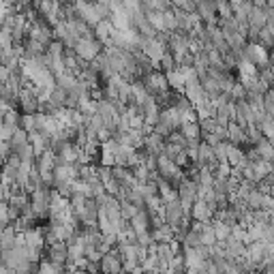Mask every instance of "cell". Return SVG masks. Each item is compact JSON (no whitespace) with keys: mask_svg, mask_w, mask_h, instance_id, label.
I'll return each mask as SVG.
<instances>
[{"mask_svg":"<svg viewBox=\"0 0 274 274\" xmlns=\"http://www.w3.org/2000/svg\"><path fill=\"white\" fill-rule=\"evenodd\" d=\"M270 212H274V195H272V206H270Z\"/></svg>","mask_w":274,"mask_h":274,"instance_id":"obj_51","label":"cell"},{"mask_svg":"<svg viewBox=\"0 0 274 274\" xmlns=\"http://www.w3.org/2000/svg\"><path fill=\"white\" fill-rule=\"evenodd\" d=\"M65 49H67V45L56 39V41H52V43L47 45V54L54 56V58H58V56H65Z\"/></svg>","mask_w":274,"mask_h":274,"instance_id":"obj_42","label":"cell"},{"mask_svg":"<svg viewBox=\"0 0 274 274\" xmlns=\"http://www.w3.org/2000/svg\"><path fill=\"white\" fill-rule=\"evenodd\" d=\"M247 204H249L251 210H259L263 206V193L259 189H253L249 193V197H247Z\"/></svg>","mask_w":274,"mask_h":274,"instance_id":"obj_33","label":"cell"},{"mask_svg":"<svg viewBox=\"0 0 274 274\" xmlns=\"http://www.w3.org/2000/svg\"><path fill=\"white\" fill-rule=\"evenodd\" d=\"M227 139L231 141V144L242 146V144H249V133H247L245 127H240L236 120H231V123L227 125Z\"/></svg>","mask_w":274,"mask_h":274,"instance_id":"obj_13","label":"cell"},{"mask_svg":"<svg viewBox=\"0 0 274 274\" xmlns=\"http://www.w3.org/2000/svg\"><path fill=\"white\" fill-rule=\"evenodd\" d=\"M163 17H165V28H167V33L171 30H178V17H176V11L174 9H169V11H163Z\"/></svg>","mask_w":274,"mask_h":274,"instance_id":"obj_41","label":"cell"},{"mask_svg":"<svg viewBox=\"0 0 274 274\" xmlns=\"http://www.w3.org/2000/svg\"><path fill=\"white\" fill-rule=\"evenodd\" d=\"M95 35H97V41H101L105 47L114 45V24L109 19H103L97 28H95Z\"/></svg>","mask_w":274,"mask_h":274,"instance_id":"obj_14","label":"cell"},{"mask_svg":"<svg viewBox=\"0 0 274 274\" xmlns=\"http://www.w3.org/2000/svg\"><path fill=\"white\" fill-rule=\"evenodd\" d=\"M11 5H17V0H3V7H11Z\"/></svg>","mask_w":274,"mask_h":274,"instance_id":"obj_48","label":"cell"},{"mask_svg":"<svg viewBox=\"0 0 274 274\" xmlns=\"http://www.w3.org/2000/svg\"><path fill=\"white\" fill-rule=\"evenodd\" d=\"M45 259H49L52 263H58V266H67L69 245L67 242H54V245H47L45 247Z\"/></svg>","mask_w":274,"mask_h":274,"instance_id":"obj_8","label":"cell"},{"mask_svg":"<svg viewBox=\"0 0 274 274\" xmlns=\"http://www.w3.org/2000/svg\"><path fill=\"white\" fill-rule=\"evenodd\" d=\"M255 148L259 150V155L261 159H268V161H274V146H272V141L268 137H263L259 144H255Z\"/></svg>","mask_w":274,"mask_h":274,"instance_id":"obj_32","label":"cell"},{"mask_svg":"<svg viewBox=\"0 0 274 274\" xmlns=\"http://www.w3.org/2000/svg\"><path fill=\"white\" fill-rule=\"evenodd\" d=\"M101 41H97V39H79L77 41V45L73 47L75 49V54L82 58V60H86V63H93V60L101 54Z\"/></svg>","mask_w":274,"mask_h":274,"instance_id":"obj_5","label":"cell"},{"mask_svg":"<svg viewBox=\"0 0 274 274\" xmlns=\"http://www.w3.org/2000/svg\"><path fill=\"white\" fill-rule=\"evenodd\" d=\"M227 161H229L231 167H245V165L249 163L247 152L242 150L240 146H236V144H231V148H229V152H227Z\"/></svg>","mask_w":274,"mask_h":274,"instance_id":"obj_18","label":"cell"},{"mask_svg":"<svg viewBox=\"0 0 274 274\" xmlns=\"http://www.w3.org/2000/svg\"><path fill=\"white\" fill-rule=\"evenodd\" d=\"M270 63L274 65V47H272V52H270Z\"/></svg>","mask_w":274,"mask_h":274,"instance_id":"obj_50","label":"cell"},{"mask_svg":"<svg viewBox=\"0 0 274 274\" xmlns=\"http://www.w3.org/2000/svg\"><path fill=\"white\" fill-rule=\"evenodd\" d=\"M67 99H69V93L65 88H60V86H56L54 90H52V103H56L58 107H67Z\"/></svg>","mask_w":274,"mask_h":274,"instance_id":"obj_34","label":"cell"},{"mask_svg":"<svg viewBox=\"0 0 274 274\" xmlns=\"http://www.w3.org/2000/svg\"><path fill=\"white\" fill-rule=\"evenodd\" d=\"M47 52V45H43L41 41H35V39H28V43L24 45V58H39Z\"/></svg>","mask_w":274,"mask_h":274,"instance_id":"obj_22","label":"cell"},{"mask_svg":"<svg viewBox=\"0 0 274 274\" xmlns=\"http://www.w3.org/2000/svg\"><path fill=\"white\" fill-rule=\"evenodd\" d=\"M266 114L274 118V88H270L266 93Z\"/></svg>","mask_w":274,"mask_h":274,"instance_id":"obj_45","label":"cell"},{"mask_svg":"<svg viewBox=\"0 0 274 274\" xmlns=\"http://www.w3.org/2000/svg\"><path fill=\"white\" fill-rule=\"evenodd\" d=\"M253 5H257V7H266L268 5V0H251Z\"/></svg>","mask_w":274,"mask_h":274,"instance_id":"obj_47","label":"cell"},{"mask_svg":"<svg viewBox=\"0 0 274 274\" xmlns=\"http://www.w3.org/2000/svg\"><path fill=\"white\" fill-rule=\"evenodd\" d=\"M75 13L79 19H84L88 26L97 28L101 22H103V17L99 15L97 11V5L95 3H86V0H75Z\"/></svg>","mask_w":274,"mask_h":274,"instance_id":"obj_3","label":"cell"},{"mask_svg":"<svg viewBox=\"0 0 274 274\" xmlns=\"http://www.w3.org/2000/svg\"><path fill=\"white\" fill-rule=\"evenodd\" d=\"M199 245H201V233H199L197 229L191 227V231L185 236V242H182V247H193V249H195V247H199Z\"/></svg>","mask_w":274,"mask_h":274,"instance_id":"obj_36","label":"cell"},{"mask_svg":"<svg viewBox=\"0 0 274 274\" xmlns=\"http://www.w3.org/2000/svg\"><path fill=\"white\" fill-rule=\"evenodd\" d=\"M60 195L63 197H67V199H71L75 195V180H63V182H56V187H54Z\"/></svg>","mask_w":274,"mask_h":274,"instance_id":"obj_30","label":"cell"},{"mask_svg":"<svg viewBox=\"0 0 274 274\" xmlns=\"http://www.w3.org/2000/svg\"><path fill=\"white\" fill-rule=\"evenodd\" d=\"M141 82H144L146 90L152 95V97H159V95H167L169 93V82H167V75H165V71H150L148 75L141 77Z\"/></svg>","mask_w":274,"mask_h":274,"instance_id":"obj_1","label":"cell"},{"mask_svg":"<svg viewBox=\"0 0 274 274\" xmlns=\"http://www.w3.org/2000/svg\"><path fill=\"white\" fill-rule=\"evenodd\" d=\"M238 71H240V79H249V77H257L259 75V67L253 65L251 60L242 58L238 63Z\"/></svg>","mask_w":274,"mask_h":274,"instance_id":"obj_24","label":"cell"},{"mask_svg":"<svg viewBox=\"0 0 274 274\" xmlns=\"http://www.w3.org/2000/svg\"><path fill=\"white\" fill-rule=\"evenodd\" d=\"M19 127L17 125H5L3 123V131H0V139L3 141H11V137L15 135V131H17Z\"/></svg>","mask_w":274,"mask_h":274,"instance_id":"obj_44","label":"cell"},{"mask_svg":"<svg viewBox=\"0 0 274 274\" xmlns=\"http://www.w3.org/2000/svg\"><path fill=\"white\" fill-rule=\"evenodd\" d=\"M268 9H274V0H268V5H266Z\"/></svg>","mask_w":274,"mask_h":274,"instance_id":"obj_49","label":"cell"},{"mask_svg":"<svg viewBox=\"0 0 274 274\" xmlns=\"http://www.w3.org/2000/svg\"><path fill=\"white\" fill-rule=\"evenodd\" d=\"M212 227H215V233H217V240L219 242H225L231 236V225H227V223H223L219 219L212 221Z\"/></svg>","mask_w":274,"mask_h":274,"instance_id":"obj_27","label":"cell"},{"mask_svg":"<svg viewBox=\"0 0 274 274\" xmlns=\"http://www.w3.org/2000/svg\"><path fill=\"white\" fill-rule=\"evenodd\" d=\"M101 270H103V274H125V263H123V255H120L118 247L103 255Z\"/></svg>","mask_w":274,"mask_h":274,"instance_id":"obj_6","label":"cell"},{"mask_svg":"<svg viewBox=\"0 0 274 274\" xmlns=\"http://www.w3.org/2000/svg\"><path fill=\"white\" fill-rule=\"evenodd\" d=\"M259 127H261V133H263V137H268V139H274V118H270L268 114H266V118L259 123Z\"/></svg>","mask_w":274,"mask_h":274,"instance_id":"obj_38","label":"cell"},{"mask_svg":"<svg viewBox=\"0 0 274 274\" xmlns=\"http://www.w3.org/2000/svg\"><path fill=\"white\" fill-rule=\"evenodd\" d=\"M165 137L163 135H159V133H150V135H146V141H144V146H146V150L148 152H152V155H163L165 152Z\"/></svg>","mask_w":274,"mask_h":274,"instance_id":"obj_15","label":"cell"},{"mask_svg":"<svg viewBox=\"0 0 274 274\" xmlns=\"http://www.w3.org/2000/svg\"><path fill=\"white\" fill-rule=\"evenodd\" d=\"M56 79H58V86H60V88H65L67 93L75 90V86L79 84V77H77L75 73H71V71H67V73H63V75H58Z\"/></svg>","mask_w":274,"mask_h":274,"instance_id":"obj_25","label":"cell"},{"mask_svg":"<svg viewBox=\"0 0 274 274\" xmlns=\"http://www.w3.org/2000/svg\"><path fill=\"white\" fill-rule=\"evenodd\" d=\"M263 257H266V242H251V245H247V259L251 263L253 270L259 268V263L263 261Z\"/></svg>","mask_w":274,"mask_h":274,"instance_id":"obj_10","label":"cell"},{"mask_svg":"<svg viewBox=\"0 0 274 274\" xmlns=\"http://www.w3.org/2000/svg\"><path fill=\"white\" fill-rule=\"evenodd\" d=\"M148 19H150V24L155 26L159 33H167V28H165V17H163V11H152V9H148Z\"/></svg>","mask_w":274,"mask_h":274,"instance_id":"obj_28","label":"cell"},{"mask_svg":"<svg viewBox=\"0 0 274 274\" xmlns=\"http://www.w3.org/2000/svg\"><path fill=\"white\" fill-rule=\"evenodd\" d=\"M217 13L221 19H231L236 17V11H233V7L229 0H217Z\"/></svg>","mask_w":274,"mask_h":274,"instance_id":"obj_31","label":"cell"},{"mask_svg":"<svg viewBox=\"0 0 274 274\" xmlns=\"http://www.w3.org/2000/svg\"><path fill=\"white\" fill-rule=\"evenodd\" d=\"M79 152H82V148H79L75 141H65V144L58 148V163H77Z\"/></svg>","mask_w":274,"mask_h":274,"instance_id":"obj_12","label":"cell"},{"mask_svg":"<svg viewBox=\"0 0 274 274\" xmlns=\"http://www.w3.org/2000/svg\"><path fill=\"white\" fill-rule=\"evenodd\" d=\"M65 274H73V272H69V270H67V272H65Z\"/></svg>","mask_w":274,"mask_h":274,"instance_id":"obj_53","label":"cell"},{"mask_svg":"<svg viewBox=\"0 0 274 274\" xmlns=\"http://www.w3.org/2000/svg\"><path fill=\"white\" fill-rule=\"evenodd\" d=\"M219 212V204L217 201H204L197 199L193 204V221H215V215Z\"/></svg>","mask_w":274,"mask_h":274,"instance_id":"obj_7","label":"cell"},{"mask_svg":"<svg viewBox=\"0 0 274 274\" xmlns=\"http://www.w3.org/2000/svg\"><path fill=\"white\" fill-rule=\"evenodd\" d=\"M15 238H17V229L15 225H9L3 229V251L13 249L15 247Z\"/></svg>","mask_w":274,"mask_h":274,"instance_id":"obj_29","label":"cell"},{"mask_svg":"<svg viewBox=\"0 0 274 274\" xmlns=\"http://www.w3.org/2000/svg\"><path fill=\"white\" fill-rule=\"evenodd\" d=\"M167 82H169V86H171V90H176V93H185V88H187V77L180 73L178 69H174V71H167Z\"/></svg>","mask_w":274,"mask_h":274,"instance_id":"obj_21","label":"cell"},{"mask_svg":"<svg viewBox=\"0 0 274 274\" xmlns=\"http://www.w3.org/2000/svg\"><path fill=\"white\" fill-rule=\"evenodd\" d=\"M148 97H150V93L146 90V86H144V82H141V79H137V82L131 84V99H129V103L144 105Z\"/></svg>","mask_w":274,"mask_h":274,"instance_id":"obj_17","label":"cell"},{"mask_svg":"<svg viewBox=\"0 0 274 274\" xmlns=\"http://www.w3.org/2000/svg\"><path fill=\"white\" fill-rule=\"evenodd\" d=\"M141 5H144V7H146V5H148V0H141Z\"/></svg>","mask_w":274,"mask_h":274,"instance_id":"obj_52","label":"cell"},{"mask_svg":"<svg viewBox=\"0 0 274 274\" xmlns=\"http://www.w3.org/2000/svg\"><path fill=\"white\" fill-rule=\"evenodd\" d=\"M171 7H174L171 0H148L146 5V9H152V11H169Z\"/></svg>","mask_w":274,"mask_h":274,"instance_id":"obj_40","label":"cell"},{"mask_svg":"<svg viewBox=\"0 0 274 274\" xmlns=\"http://www.w3.org/2000/svg\"><path fill=\"white\" fill-rule=\"evenodd\" d=\"M159 195L163 197L165 204H171V201H178L180 199L178 189L171 185V182H167L165 178H159Z\"/></svg>","mask_w":274,"mask_h":274,"instance_id":"obj_16","label":"cell"},{"mask_svg":"<svg viewBox=\"0 0 274 274\" xmlns=\"http://www.w3.org/2000/svg\"><path fill=\"white\" fill-rule=\"evenodd\" d=\"M201 86H204V93H206L210 99H217V97H221V95H223L221 82H219V79H215V77H210V75L201 79Z\"/></svg>","mask_w":274,"mask_h":274,"instance_id":"obj_23","label":"cell"},{"mask_svg":"<svg viewBox=\"0 0 274 274\" xmlns=\"http://www.w3.org/2000/svg\"><path fill=\"white\" fill-rule=\"evenodd\" d=\"M141 52H144L150 60H152V63H155V67H159L161 65V60H163V56L169 52V47L167 45H163V43H161L159 41V39L155 37V39H141Z\"/></svg>","mask_w":274,"mask_h":274,"instance_id":"obj_2","label":"cell"},{"mask_svg":"<svg viewBox=\"0 0 274 274\" xmlns=\"http://www.w3.org/2000/svg\"><path fill=\"white\" fill-rule=\"evenodd\" d=\"M141 208L139 206H135V204H131V201L129 199H123V217L127 219V221H131V219H133L135 215H137V212H139Z\"/></svg>","mask_w":274,"mask_h":274,"instance_id":"obj_43","label":"cell"},{"mask_svg":"<svg viewBox=\"0 0 274 274\" xmlns=\"http://www.w3.org/2000/svg\"><path fill=\"white\" fill-rule=\"evenodd\" d=\"M163 215H165V221H167L174 229L178 227V223L187 217V215H185V206H182L180 199H178V201H171V204H165V212H163Z\"/></svg>","mask_w":274,"mask_h":274,"instance_id":"obj_11","label":"cell"},{"mask_svg":"<svg viewBox=\"0 0 274 274\" xmlns=\"http://www.w3.org/2000/svg\"><path fill=\"white\" fill-rule=\"evenodd\" d=\"M212 161H217V155H215V146H210L208 141L201 139V144H199V159H197V165H208L212 163Z\"/></svg>","mask_w":274,"mask_h":274,"instance_id":"obj_20","label":"cell"},{"mask_svg":"<svg viewBox=\"0 0 274 274\" xmlns=\"http://www.w3.org/2000/svg\"><path fill=\"white\" fill-rule=\"evenodd\" d=\"M152 238H155V242H174L176 240V229L171 227L169 223H165V225L152 229Z\"/></svg>","mask_w":274,"mask_h":274,"instance_id":"obj_19","label":"cell"},{"mask_svg":"<svg viewBox=\"0 0 274 274\" xmlns=\"http://www.w3.org/2000/svg\"><path fill=\"white\" fill-rule=\"evenodd\" d=\"M180 131L189 137V141H201V135H204V131H201L199 123H191V125H182Z\"/></svg>","mask_w":274,"mask_h":274,"instance_id":"obj_26","label":"cell"},{"mask_svg":"<svg viewBox=\"0 0 274 274\" xmlns=\"http://www.w3.org/2000/svg\"><path fill=\"white\" fill-rule=\"evenodd\" d=\"M199 127L204 133H217V129H219V120L215 116H210V118H201L199 120Z\"/></svg>","mask_w":274,"mask_h":274,"instance_id":"obj_37","label":"cell"},{"mask_svg":"<svg viewBox=\"0 0 274 274\" xmlns=\"http://www.w3.org/2000/svg\"><path fill=\"white\" fill-rule=\"evenodd\" d=\"M28 35H30V39H35V41H41L43 45H49L52 41H56L54 30L49 28V26H45V24H39V22L28 24Z\"/></svg>","mask_w":274,"mask_h":274,"instance_id":"obj_9","label":"cell"},{"mask_svg":"<svg viewBox=\"0 0 274 274\" xmlns=\"http://www.w3.org/2000/svg\"><path fill=\"white\" fill-rule=\"evenodd\" d=\"M259 43L266 45V47H274V28L266 26L259 30Z\"/></svg>","mask_w":274,"mask_h":274,"instance_id":"obj_35","label":"cell"},{"mask_svg":"<svg viewBox=\"0 0 274 274\" xmlns=\"http://www.w3.org/2000/svg\"><path fill=\"white\" fill-rule=\"evenodd\" d=\"M245 58L251 60L253 65H257L259 69H263V67H268V63H270V52H268L266 45L253 41V43H249L247 49H245Z\"/></svg>","mask_w":274,"mask_h":274,"instance_id":"obj_4","label":"cell"},{"mask_svg":"<svg viewBox=\"0 0 274 274\" xmlns=\"http://www.w3.org/2000/svg\"><path fill=\"white\" fill-rule=\"evenodd\" d=\"M19 127L26 129L28 133L37 131V114H22V123H19Z\"/></svg>","mask_w":274,"mask_h":274,"instance_id":"obj_39","label":"cell"},{"mask_svg":"<svg viewBox=\"0 0 274 274\" xmlns=\"http://www.w3.org/2000/svg\"><path fill=\"white\" fill-rule=\"evenodd\" d=\"M229 3H231V7H233V11H236L238 7H242L245 3H249V0H229Z\"/></svg>","mask_w":274,"mask_h":274,"instance_id":"obj_46","label":"cell"}]
</instances>
